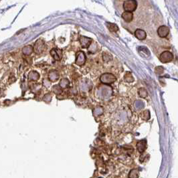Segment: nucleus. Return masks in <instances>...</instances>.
Instances as JSON below:
<instances>
[{"mask_svg": "<svg viewBox=\"0 0 178 178\" xmlns=\"http://www.w3.org/2000/svg\"><path fill=\"white\" fill-rule=\"evenodd\" d=\"M137 2L134 0H128L125 1L123 3V8L125 12H132L137 9Z\"/></svg>", "mask_w": 178, "mask_h": 178, "instance_id": "f257e3e1", "label": "nucleus"}, {"mask_svg": "<svg viewBox=\"0 0 178 178\" xmlns=\"http://www.w3.org/2000/svg\"><path fill=\"white\" fill-rule=\"evenodd\" d=\"M100 80L101 82H103V84L110 85V84H112L116 81V77L112 74L106 73V74H104L100 76Z\"/></svg>", "mask_w": 178, "mask_h": 178, "instance_id": "f03ea898", "label": "nucleus"}, {"mask_svg": "<svg viewBox=\"0 0 178 178\" xmlns=\"http://www.w3.org/2000/svg\"><path fill=\"white\" fill-rule=\"evenodd\" d=\"M173 59V55L172 52L165 51L163 52V53L160 55L159 60L163 63H167L172 61Z\"/></svg>", "mask_w": 178, "mask_h": 178, "instance_id": "7ed1b4c3", "label": "nucleus"}, {"mask_svg": "<svg viewBox=\"0 0 178 178\" xmlns=\"http://www.w3.org/2000/svg\"><path fill=\"white\" fill-rule=\"evenodd\" d=\"M86 55L85 52H78V54H76V64L78 66H82L86 62Z\"/></svg>", "mask_w": 178, "mask_h": 178, "instance_id": "20e7f679", "label": "nucleus"}, {"mask_svg": "<svg viewBox=\"0 0 178 178\" xmlns=\"http://www.w3.org/2000/svg\"><path fill=\"white\" fill-rule=\"evenodd\" d=\"M34 51L36 52L37 54H40L42 52L44 49H45V44L42 40H38L36 41V42L35 43L34 45Z\"/></svg>", "mask_w": 178, "mask_h": 178, "instance_id": "39448f33", "label": "nucleus"}, {"mask_svg": "<svg viewBox=\"0 0 178 178\" xmlns=\"http://www.w3.org/2000/svg\"><path fill=\"white\" fill-rule=\"evenodd\" d=\"M50 54L56 60H60L62 58V50L58 48H53L50 51Z\"/></svg>", "mask_w": 178, "mask_h": 178, "instance_id": "423d86ee", "label": "nucleus"}, {"mask_svg": "<svg viewBox=\"0 0 178 178\" xmlns=\"http://www.w3.org/2000/svg\"><path fill=\"white\" fill-rule=\"evenodd\" d=\"M169 29L165 26H160L158 30V34L160 38H165L169 34Z\"/></svg>", "mask_w": 178, "mask_h": 178, "instance_id": "0eeeda50", "label": "nucleus"}, {"mask_svg": "<svg viewBox=\"0 0 178 178\" xmlns=\"http://www.w3.org/2000/svg\"><path fill=\"white\" fill-rule=\"evenodd\" d=\"M81 46L82 48H89L90 46V45L93 43V39L91 38H86L85 36H82L81 38Z\"/></svg>", "mask_w": 178, "mask_h": 178, "instance_id": "6e6552de", "label": "nucleus"}, {"mask_svg": "<svg viewBox=\"0 0 178 178\" xmlns=\"http://www.w3.org/2000/svg\"><path fill=\"white\" fill-rule=\"evenodd\" d=\"M138 52L139 53V54H140V56H141L142 57L145 58H149L150 56V55H151L149 50L145 46L139 47L138 48Z\"/></svg>", "mask_w": 178, "mask_h": 178, "instance_id": "1a4fd4ad", "label": "nucleus"}, {"mask_svg": "<svg viewBox=\"0 0 178 178\" xmlns=\"http://www.w3.org/2000/svg\"><path fill=\"white\" fill-rule=\"evenodd\" d=\"M147 148V141L146 140H141L139 141L137 144V151L140 153H143Z\"/></svg>", "mask_w": 178, "mask_h": 178, "instance_id": "9d476101", "label": "nucleus"}, {"mask_svg": "<svg viewBox=\"0 0 178 178\" xmlns=\"http://www.w3.org/2000/svg\"><path fill=\"white\" fill-rule=\"evenodd\" d=\"M135 36L136 38H137V39L140 40H145L146 38L147 34L144 30H143L141 29H137V30L135 31Z\"/></svg>", "mask_w": 178, "mask_h": 178, "instance_id": "9b49d317", "label": "nucleus"}, {"mask_svg": "<svg viewBox=\"0 0 178 178\" xmlns=\"http://www.w3.org/2000/svg\"><path fill=\"white\" fill-rule=\"evenodd\" d=\"M122 17L126 22H131L133 18V14L132 12H125L122 14Z\"/></svg>", "mask_w": 178, "mask_h": 178, "instance_id": "f8f14e48", "label": "nucleus"}, {"mask_svg": "<svg viewBox=\"0 0 178 178\" xmlns=\"http://www.w3.org/2000/svg\"><path fill=\"white\" fill-rule=\"evenodd\" d=\"M107 26L108 27V29L109 30V31H111V32H117V31L118 30V27L117 26V24H113V23H107Z\"/></svg>", "mask_w": 178, "mask_h": 178, "instance_id": "ddd939ff", "label": "nucleus"}, {"mask_svg": "<svg viewBox=\"0 0 178 178\" xmlns=\"http://www.w3.org/2000/svg\"><path fill=\"white\" fill-rule=\"evenodd\" d=\"M139 176V172L137 169H133L129 173V178H138Z\"/></svg>", "mask_w": 178, "mask_h": 178, "instance_id": "4468645a", "label": "nucleus"}, {"mask_svg": "<svg viewBox=\"0 0 178 178\" xmlns=\"http://www.w3.org/2000/svg\"><path fill=\"white\" fill-rule=\"evenodd\" d=\"M141 90V93H139V95H140L141 97H145L147 96V92L145 91V90L144 89H141L140 90Z\"/></svg>", "mask_w": 178, "mask_h": 178, "instance_id": "2eb2a0df", "label": "nucleus"}]
</instances>
